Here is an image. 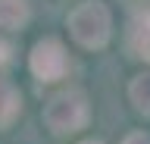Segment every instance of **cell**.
<instances>
[{"label":"cell","instance_id":"obj_1","mask_svg":"<svg viewBox=\"0 0 150 144\" xmlns=\"http://www.w3.org/2000/svg\"><path fill=\"white\" fill-rule=\"evenodd\" d=\"M69 28L81 47H103L110 41V10L100 0H88L69 16Z\"/></svg>","mask_w":150,"mask_h":144},{"label":"cell","instance_id":"obj_2","mask_svg":"<svg viewBox=\"0 0 150 144\" xmlns=\"http://www.w3.org/2000/svg\"><path fill=\"white\" fill-rule=\"evenodd\" d=\"M44 122L53 135H69V132L84 128V122H88V97L81 91L56 94L44 110Z\"/></svg>","mask_w":150,"mask_h":144},{"label":"cell","instance_id":"obj_3","mask_svg":"<svg viewBox=\"0 0 150 144\" xmlns=\"http://www.w3.org/2000/svg\"><path fill=\"white\" fill-rule=\"evenodd\" d=\"M31 72L41 82H56L66 72V53L56 41H41L31 50Z\"/></svg>","mask_w":150,"mask_h":144},{"label":"cell","instance_id":"obj_4","mask_svg":"<svg viewBox=\"0 0 150 144\" xmlns=\"http://www.w3.org/2000/svg\"><path fill=\"white\" fill-rule=\"evenodd\" d=\"M128 47L134 57H144L150 60V13L138 16L131 22V31H128Z\"/></svg>","mask_w":150,"mask_h":144},{"label":"cell","instance_id":"obj_5","mask_svg":"<svg viewBox=\"0 0 150 144\" xmlns=\"http://www.w3.org/2000/svg\"><path fill=\"white\" fill-rule=\"evenodd\" d=\"M19 106H22V100H19V91L9 85L6 78H0V128H9V125L16 122Z\"/></svg>","mask_w":150,"mask_h":144},{"label":"cell","instance_id":"obj_6","mask_svg":"<svg viewBox=\"0 0 150 144\" xmlns=\"http://www.w3.org/2000/svg\"><path fill=\"white\" fill-rule=\"evenodd\" d=\"M28 22L25 0H0V28H22Z\"/></svg>","mask_w":150,"mask_h":144},{"label":"cell","instance_id":"obj_7","mask_svg":"<svg viewBox=\"0 0 150 144\" xmlns=\"http://www.w3.org/2000/svg\"><path fill=\"white\" fill-rule=\"evenodd\" d=\"M131 100L141 113H150V75H138L131 82Z\"/></svg>","mask_w":150,"mask_h":144},{"label":"cell","instance_id":"obj_8","mask_svg":"<svg viewBox=\"0 0 150 144\" xmlns=\"http://www.w3.org/2000/svg\"><path fill=\"white\" fill-rule=\"evenodd\" d=\"M122 144H150V138H147V135H141V132H134V135H128Z\"/></svg>","mask_w":150,"mask_h":144},{"label":"cell","instance_id":"obj_9","mask_svg":"<svg viewBox=\"0 0 150 144\" xmlns=\"http://www.w3.org/2000/svg\"><path fill=\"white\" fill-rule=\"evenodd\" d=\"M3 63H9V47L6 44H0V66H3Z\"/></svg>","mask_w":150,"mask_h":144},{"label":"cell","instance_id":"obj_10","mask_svg":"<svg viewBox=\"0 0 150 144\" xmlns=\"http://www.w3.org/2000/svg\"><path fill=\"white\" fill-rule=\"evenodd\" d=\"M81 144H100V141H81Z\"/></svg>","mask_w":150,"mask_h":144}]
</instances>
